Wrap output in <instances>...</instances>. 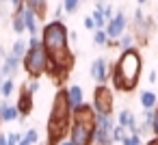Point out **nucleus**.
Returning a JSON list of instances; mask_svg holds the SVG:
<instances>
[{"label":"nucleus","instance_id":"obj_9","mask_svg":"<svg viewBox=\"0 0 158 145\" xmlns=\"http://www.w3.org/2000/svg\"><path fill=\"white\" fill-rule=\"evenodd\" d=\"M91 78L98 85H106V80L110 78V69H108V61L104 56H98L91 63Z\"/></svg>","mask_w":158,"mask_h":145},{"label":"nucleus","instance_id":"obj_11","mask_svg":"<svg viewBox=\"0 0 158 145\" xmlns=\"http://www.w3.org/2000/svg\"><path fill=\"white\" fill-rule=\"evenodd\" d=\"M22 15H24V24H26V33H31V37L39 35V18H37V13L24 5L22 7Z\"/></svg>","mask_w":158,"mask_h":145},{"label":"nucleus","instance_id":"obj_3","mask_svg":"<svg viewBox=\"0 0 158 145\" xmlns=\"http://www.w3.org/2000/svg\"><path fill=\"white\" fill-rule=\"evenodd\" d=\"M69 128H72V106H69L67 89H59L48 119V145H59L67 136Z\"/></svg>","mask_w":158,"mask_h":145},{"label":"nucleus","instance_id":"obj_29","mask_svg":"<svg viewBox=\"0 0 158 145\" xmlns=\"http://www.w3.org/2000/svg\"><path fill=\"white\" fill-rule=\"evenodd\" d=\"M152 132H154V136H158V104H156V108H154V123H152Z\"/></svg>","mask_w":158,"mask_h":145},{"label":"nucleus","instance_id":"obj_34","mask_svg":"<svg viewBox=\"0 0 158 145\" xmlns=\"http://www.w3.org/2000/svg\"><path fill=\"white\" fill-rule=\"evenodd\" d=\"M0 145H9V141H7V134H0Z\"/></svg>","mask_w":158,"mask_h":145},{"label":"nucleus","instance_id":"obj_2","mask_svg":"<svg viewBox=\"0 0 158 145\" xmlns=\"http://www.w3.org/2000/svg\"><path fill=\"white\" fill-rule=\"evenodd\" d=\"M141 72H143L141 52H139L136 48L121 50V56L117 59V63L113 65V72H110L113 87H115L117 91H132V89L139 85Z\"/></svg>","mask_w":158,"mask_h":145},{"label":"nucleus","instance_id":"obj_33","mask_svg":"<svg viewBox=\"0 0 158 145\" xmlns=\"http://www.w3.org/2000/svg\"><path fill=\"white\" fill-rule=\"evenodd\" d=\"M11 2H13V7H15V9H20V7L24 5V0H11Z\"/></svg>","mask_w":158,"mask_h":145},{"label":"nucleus","instance_id":"obj_28","mask_svg":"<svg viewBox=\"0 0 158 145\" xmlns=\"http://www.w3.org/2000/svg\"><path fill=\"white\" fill-rule=\"evenodd\" d=\"M7 141H9V145H20V141H22V134H18V132H11V134H7Z\"/></svg>","mask_w":158,"mask_h":145},{"label":"nucleus","instance_id":"obj_32","mask_svg":"<svg viewBox=\"0 0 158 145\" xmlns=\"http://www.w3.org/2000/svg\"><path fill=\"white\" fill-rule=\"evenodd\" d=\"M104 18L106 20H113V7H108V5L104 7Z\"/></svg>","mask_w":158,"mask_h":145},{"label":"nucleus","instance_id":"obj_24","mask_svg":"<svg viewBox=\"0 0 158 145\" xmlns=\"http://www.w3.org/2000/svg\"><path fill=\"white\" fill-rule=\"evenodd\" d=\"M91 15H93V20H95V28H104V22H106V18H104V11L95 9Z\"/></svg>","mask_w":158,"mask_h":145},{"label":"nucleus","instance_id":"obj_14","mask_svg":"<svg viewBox=\"0 0 158 145\" xmlns=\"http://www.w3.org/2000/svg\"><path fill=\"white\" fill-rule=\"evenodd\" d=\"M113 143V132L104 130L102 126H95V132H93V141L91 145H110Z\"/></svg>","mask_w":158,"mask_h":145},{"label":"nucleus","instance_id":"obj_16","mask_svg":"<svg viewBox=\"0 0 158 145\" xmlns=\"http://www.w3.org/2000/svg\"><path fill=\"white\" fill-rule=\"evenodd\" d=\"M24 5L37 13V18H44L48 11V0H24Z\"/></svg>","mask_w":158,"mask_h":145},{"label":"nucleus","instance_id":"obj_1","mask_svg":"<svg viewBox=\"0 0 158 145\" xmlns=\"http://www.w3.org/2000/svg\"><path fill=\"white\" fill-rule=\"evenodd\" d=\"M41 44L50 56V65H48V74L63 82L65 76L72 72L74 65V54L69 50V33L67 26L61 20H52L44 26L41 31Z\"/></svg>","mask_w":158,"mask_h":145},{"label":"nucleus","instance_id":"obj_35","mask_svg":"<svg viewBox=\"0 0 158 145\" xmlns=\"http://www.w3.org/2000/svg\"><path fill=\"white\" fill-rule=\"evenodd\" d=\"M59 145H74V143H72V141H69V139H63V141H61V143H59Z\"/></svg>","mask_w":158,"mask_h":145},{"label":"nucleus","instance_id":"obj_20","mask_svg":"<svg viewBox=\"0 0 158 145\" xmlns=\"http://www.w3.org/2000/svg\"><path fill=\"white\" fill-rule=\"evenodd\" d=\"M13 89H15L13 78H5V80H2V87H0V95H2V97H9V95L13 93Z\"/></svg>","mask_w":158,"mask_h":145},{"label":"nucleus","instance_id":"obj_8","mask_svg":"<svg viewBox=\"0 0 158 145\" xmlns=\"http://www.w3.org/2000/svg\"><path fill=\"white\" fill-rule=\"evenodd\" d=\"M126 26H128L126 15H123L121 11H117V13L113 15V20H108V24H106V35H108V39H119V37L126 33Z\"/></svg>","mask_w":158,"mask_h":145},{"label":"nucleus","instance_id":"obj_5","mask_svg":"<svg viewBox=\"0 0 158 145\" xmlns=\"http://www.w3.org/2000/svg\"><path fill=\"white\" fill-rule=\"evenodd\" d=\"M95 126H98L95 121H72L69 141H72L74 145H91Z\"/></svg>","mask_w":158,"mask_h":145},{"label":"nucleus","instance_id":"obj_27","mask_svg":"<svg viewBox=\"0 0 158 145\" xmlns=\"http://www.w3.org/2000/svg\"><path fill=\"white\" fill-rule=\"evenodd\" d=\"M24 139H26L28 143H33V145H35V143L39 141V134H37V130H35V128H31V130L24 134Z\"/></svg>","mask_w":158,"mask_h":145},{"label":"nucleus","instance_id":"obj_18","mask_svg":"<svg viewBox=\"0 0 158 145\" xmlns=\"http://www.w3.org/2000/svg\"><path fill=\"white\" fill-rule=\"evenodd\" d=\"M139 102H141V106L145 108V110H152V108H156V93L154 91H143L141 93V97H139Z\"/></svg>","mask_w":158,"mask_h":145},{"label":"nucleus","instance_id":"obj_21","mask_svg":"<svg viewBox=\"0 0 158 145\" xmlns=\"http://www.w3.org/2000/svg\"><path fill=\"white\" fill-rule=\"evenodd\" d=\"M93 41H95V46H108V35H106V31H104V28H98V31L93 33Z\"/></svg>","mask_w":158,"mask_h":145},{"label":"nucleus","instance_id":"obj_22","mask_svg":"<svg viewBox=\"0 0 158 145\" xmlns=\"http://www.w3.org/2000/svg\"><path fill=\"white\" fill-rule=\"evenodd\" d=\"M82 0H63V11L65 13H74L78 7H80Z\"/></svg>","mask_w":158,"mask_h":145},{"label":"nucleus","instance_id":"obj_39","mask_svg":"<svg viewBox=\"0 0 158 145\" xmlns=\"http://www.w3.org/2000/svg\"><path fill=\"white\" fill-rule=\"evenodd\" d=\"M136 2H139V5H145V2H147V0H136Z\"/></svg>","mask_w":158,"mask_h":145},{"label":"nucleus","instance_id":"obj_26","mask_svg":"<svg viewBox=\"0 0 158 145\" xmlns=\"http://www.w3.org/2000/svg\"><path fill=\"white\" fill-rule=\"evenodd\" d=\"M121 145H141V134H130L121 141Z\"/></svg>","mask_w":158,"mask_h":145},{"label":"nucleus","instance_id":"obj_4","mask_svg":"<svg viewBox=\"0 0 158 145\" xmlns=\"http://www.w3.org/2000/svg\"><path fill=\"white\" fill-rule=\"evenodd\" d=\"M22 65L28 72V76H33V78H39L41 74H48L50 56H48V52H46V48L41 44V37L33 35L28 39V50H26V54L22 59Z\"/></svg>","mask_w":158,"mask_h":145},{"label":"nucleus","instance_id":"obj_7","mask_svg":"<svg viewBox=\"0 0 158 145\" xmlns=\"http://www.w3.org/2000/svg\"><path fill=\"white\" fill-rule=\"evenodd\" d=\"M152 26H154V22L147 20L141 9H136V11H134V39H139V44H145V41L149 39Z\"/></svg>","mask_w":158,"mask_h":145},{"label":"nucleus","instance_id":"obj_6","mask_svg":"<svg viewBox=\"0 0 158 145\" xmlns=\"http://www.w3.org/2000/svg\"><path fill=\"white\" fill-rule=\"evenodd\" d=\"M93 110L98 115H110L113 113V106H115V100H113V91L106 87V85H98L95 91H93Z\"/></svg>","mask_w":158,"mask_h":145},{"label":"nucleus","instance_id":"obj_41","mask_svg":"<svg viewBox=\"0 0 158 145\" xmlns=\"http://www.w3.org/2000/svg\"><path fill=\"white\" fill-rule=\"evenodd\" d=\"M0 121H2V119H0Z\"/></svg>","mask_w":158,"mask_h":145},{"label":"nucleus","instance_id":"obj_23","mask_svg":"<svg viewBox=\"0 0 158 145\" xmlns=\"http://www.w3.org/2000/svg\"><path fill=\"white\" fill-rule=\"evenodd\" d=\"M126 130H128V128H123V126H119V123H117V126H115V130H113V141H119V143H121V141L128 136V134H126Z\"/></svg>","mask_w":158,"mask_h":145},{"label":"nucleus","instance_id":"obj_37","mask_svg":"<svg viewBox=\"0 0 158 145\" xmlns=\"http://www.w3.org/2000/svg\"><path fill=\"white\" fill-rule=\"evenodd\" d=\"M147 145H158V136H156V139H152V141H149Z\"/></svg>","mask_w":158,"mask_h":145},{"label":"nucleus","instance_id":"obj_30","mask_svg":"<svg viewBox=\"0 0 158 145\" xmlns=\"http://www.w3.org/2000/svg\"><path fill=\"white\" fill-rule=\"evenodd\" d=\"M26 89H28L31 93H37V91H39V82H37V78H33L31 82H26Z\"/></svg>","mask_w":158,"mask_h":145},{"label":"nucleus","instance_id":"obj_15","mask_svg":"<svg viewBox=\"0 0 158 145\" xmlns=\"http://www.w3.org/2000/svg\"><path fill=\"white\" fill-rule=\"evenodd\" d=\"M67 97H69V106H72V110H74L76 106H80V104L85 102V95H82V89H80L78 85H72V87L67 89Z\"/></svg>","mask_w":158,"mask_h":145},{"label":"nucleus","instance_id":"obj_12","mask_svg":"<svg viewBox=\"0 0 158 145\" xmlns=\"http://www.w3.org/2000/svg\"><path fill=\"white\" fill-rule=\"evenodd\" d=\"M20 56H15V54H7L5 56V63H2V67H0V69H2V76H13L15 72H18V65H20Z\"/></svg>","mask_w":158,"mask_h":145},{"label":"nucleus","instance_id":"obj_13","mask_svg":"<svg viewBox=\"0 0 158 145\" xmlns=\"http://www.w3.org/2000/svg\"><path fill=\"white\" fill-rule=\"evenodd\" d=\"M18 117H20V110L15 104H9V102L0 104V119L2 121H15Z\"/></svg>","mask_w":158,"mask_h":145},{"label":"nucleus","instance_id":"obj_38","mask_svg":"<svg viewBox=\"0 0 158 145\" xmlns=\"http://www.w3.org/2000/svg\"><path fill=\"white\" fill-rule=\"evenodd\" d=\"M0 87H2V69H0Z\"/></svg>","mask_w":158,"mask_h":145},{"label":"nucleus","instance_id":"obj_17","mask_svg":"<svg viewBox=\"0 0 158 145\" xmlns=\"http://www.w3.org/2000/svg\"><path fill=\"white\" fill-rule=\"evenodd\" d=\"M22 7H24V5H22ZM22 7H20V9H15V13H13V20H11V24H13V31H15L18 35L26 33V24H24V15H22Z\"/></svg>","mask_w":158,"mask_h":145},{"label":"nucleus","instance_id":"obj_10","mask_svg":"<svg viewBox=\"0 0 158 145\" xmlns=\"http://www.w3.org/2000/svg\"><path fill=\"white\" fill-rule=\"evenodd\" d=\"M18 110H20V117H28L31 113H33V93L26 89V87H22L20 89V95H18Z\"/></svg>","mask_w":158,"mask_h":145},{"label":"nucleus","instance_id":"obj_36","mask_svg":"<svg viewBox=\"0 0 158 145\" xmlns=\"http://www.w3.org/2000/svg\"><path fill=\"white\" fill-rule=\"evenodd\" d=\"M20 145H33V143H28V141H26V139L22 136V141H20Z\"/></svg>","mask_w":158,"mask_h":145},{"label":"nucleus","instance_id":"obj_19","mask_svg":"<svg viewBox=\"0 0 158 145\" xmlns=\"http://www.w3.org/2000/svg\"><path fill=\"white\" fill-rule=\"evenodd\" d=\"M26 50H28V41H24V39H18V41L13 44V48H11V54H15V56H20V59H24Z\"/></svg>","mask_w":158,"mask_h":145},{"label":"nucleus","instance_id":"obj_40","mask_svg":"<svg viewBox=\"0 0 158 145\" xmlns=\"http://www.w3.org/2000/svg\"><path fill=\"white\" fill-rule=\"evenodd\" d=\"M0 2H5V0H0Z\"/></svg>","mask_w":158,"mask_h":145},{"label":"nucleus","instance_id":"obj_25","mask_svg":"<svg viewBox=\"0 0 158 145\" xmlns=\"http://www.w3.org/2000/svg\"><path fill=\"white\" fill-rule=\"evenodd\" d=\"M132 41H134V37L123 33V35L119 37V48H121V50H128V48H132Z\"/></svg>","mask_w":158,"mask_h":145},{"label":"nucleus","instance_id":"obj_31","mask_svg":"<svg viewBox=\"0 0 158 145\" xmlns=\"http://www.w3.org/2000/svg\"><path fill=\"white\" fill-rule=\"evenodd\" d=\"M85 28H95V20H93V15H87V18H85Z\"/></svg>","mask_w":158,"mask_h":145}]
</instances>
